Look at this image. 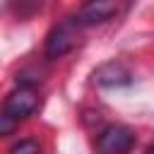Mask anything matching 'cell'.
I'll return each instance as SVG.
<instances>
[{
    "mask_svg": "<svg viewBox=\"0 0 154 154\" xmlns=\"http://www.w3.org/2000/svg\"><path fill=\"white\" fill-rule=\"evenodd\" d=\"M130 70L118 63V60H111V63H103L94 70V84L99 87H123V84H130Z\"/></svg>",
    "mask_w": 154,
    "mask_h": 154,
    "instance_id": "obj_5",
    "label": "cell"
},
{
    "mask_svg": "<svg viewBox=\"0 0 154 154\" xmlns=\"http://www.w3.org/2000/svg\"><path fill=\"white\" fill-rule=\"evenodd\" d=\"M79 29H82V24H79L77 17H67L60 24H55L46 36V46H43L46 58L48 60H58V58L67 55L79 41Z\"/></svg>",
    "mask_w": 154,
    "mask_h": 154,
    "instance_id": "obj_1",
    "label": "cell"
},
{
    "mask_svg": "<svg viewBox=\"0 0 154 154\" xmlns=\"http://www.w3.org/2000/svg\"><path fill=\"white\" fill-rule=\"evenodd\" d=\"M135 147V135L125 125H108L96 137L99 154H128Z\"/></svg>",
    "mask_w": 154,
    "mask_h": 154,
    "instance_id": "obj_4",
    "label": "cell"
},
{
    "mask_svg": "<svg viewBox=\"0 0 154 154\" xmlns=\"http://www.w3.org/2000/svg\"><path fill=\"white\" fill-rule=\"evenodd\" d=\"M17 123H19V120H14L12 116L2 113V116H0V135H12V130L17 128Z\"/></svg>",
    "mask_w": 154,
    "mask_h": 154,
    "instance_id": "obj_7",
    "label": "cell"
},
{
    "mask_svg": "<svg viewBox=\"0 0 154 154\" xmlns=\"http://www.w3.org/2000/svg\"><path fill=\"white\" fill-rule=\"evenodd\" d=\"M147 154H154V144H152V147H149V149H147Z\"/></svg>",
    "mask_w": 154,
    "mask_h": 154,
    "instance_id": "obj_8",
    "label": "cell"
},
{
    "mask_svg": "<svg viewBox=\"0 0 154 154\" xmlns=\"http://www.w3.org/2000/svg\"><path fill=\"white\" fill-rule=\"evenodd\" d=\"M125 7H128V0H87L77 12V19L82 26H96L118 17Z\"/></svg>",
    "mask_w": 154,
    "mask_h": 154,
    "instance_id": "obj_3",
    "label": "cell"
},
{
    "mask_svg": "<svg viewBox=\"0 0 154 154\" xmlns=\"http://www.w3.org/2000/svg\"><path fill=\"white\" fill-rule=\"evenodd\" d=\"M7 154H41V144L36 140H19L17 144L10 147Z\"/></svg>",
    "mask_w": 154,
    "mask_h": 154,
    "instance_id": "obj_6",
    "label": "cell"
},
{
    "mask_svg": "<svg viewBox=\"0 0 154 154\" xmlns=\"http://www.w3.org/2000/svg\"><path fill=\"white\" fill-rule=\"evenodd\" d=\"M38 108V91L36 87L29 84H17V89H12L2 103V113L12 116L14 120H26L29 116H34Z\"/></svg>",
    "mask_w": 154,
    "mask_h": 154,
    "instance_id": "obj_2",
    "label": "cell"
}]
</instances>
